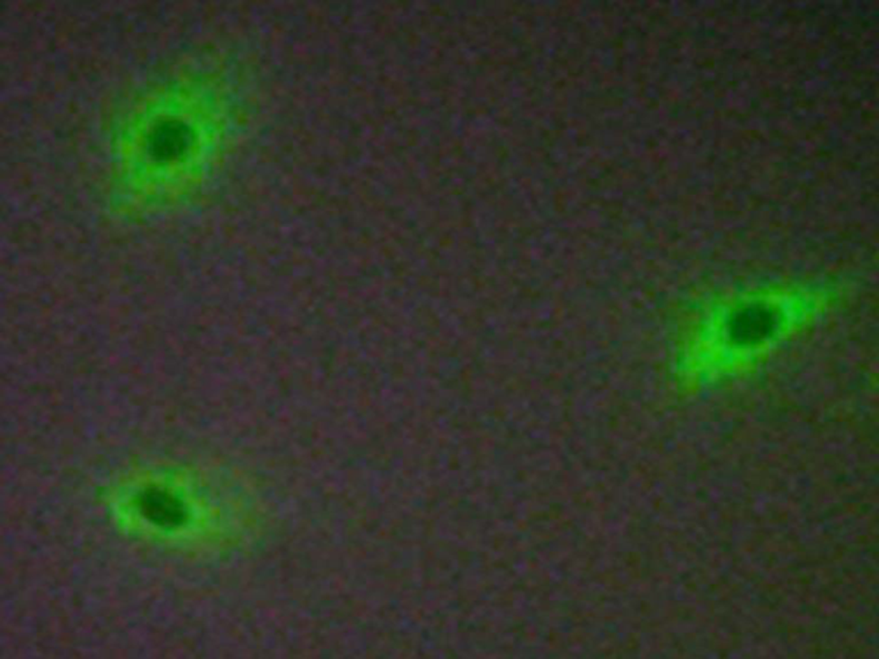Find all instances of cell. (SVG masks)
<instances>
[{
	"instance_id": "7a4b0ae2",
	"label": "cell",
	"mask_w": 879,
	"mask_h": 659,
	"mask_svg": "<svg viewBox=\"0 0 879 659\" xmlns=\"http://www.w3.org/2000/svg\"><path fill=\"white\" fill-rule=\"evenodd\" d=\"M182 144H184V138H182L181 129H174V127H169L163 131H158L157 138L155 139L153 146H156V155L170 157L172 155H178V151L182 150Z\"/></svg>"
},
{
	"instance_id": "6da1fadb",
	"label": "cell",
	"mask_w": 879,
	"mask_h": 659,
	"mask_svg": "<svg viewBox=\"0 0 879 659\" xmlns=\"http://www.w3.org/2000/svg\"><path fill=\"white\" fill-rule=\"evenodd\" d=\"M139 512L148 521L165 529L178 528L185 521V507L179 498L160 488H148L137 498Z\"/></svg>"
}]
</instances>
